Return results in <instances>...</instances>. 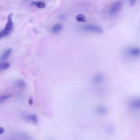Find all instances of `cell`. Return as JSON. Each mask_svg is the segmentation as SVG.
I'll return each instance as SVG.
<instances>
[{"mask_svg": "<svg viewBox=\"0 0 140 140\" xmlns=\"http://www.w3.org/2000/svg\"><path fill=\"white\" fill-rule=\"evenodd\" d=\"M12 13H10L8 15V22L5 28L0 32V38L1 39L8 36L13 30V23L12 19Z\"/></svg>", "mask_w": 140, "mask_h": 140, "instance_id": "obj_1", "label": "cell"}, {"mask_svg": "<svg viewBox=\"0 0 140 140\" xmlns=\"http://www.w3.org/2000/svg\"><path fill=\"white\" fill-rule=\"evenodd\" d=\"M123 4L120 1H117L113 3L109 8L108 13L111 17L116 15L119 13L123 7Z\"/></svg>", "mask_w": 140, "mask_h": 140, "instance_id": "obj_2", "label": "cell"}, {"mask_svg": "<svg viewBox=\"0 0 140 140\" xmlns=\"http://www.w3.org/2000/svg\"><path fill=\"white\" fill-rule=\"evenodd\" d=\"M82 29L84 31L95 32L98 33H102V28L97 25L89 24L85 25L82 27Z\"/></svg>", "mask_w": 140, "mask_h": 140, "instance_id": "obj_3", "label": "cell"}, {"mask_svg": "<svg viewBox=\"0 0 140 140\" xmlns=\"http://www.w3.org/2000/svg\"><path fill=\"white\" fill-rule=\"evenodd\" d=\"M129 105L132 108H140V98L134 99L131 100L129 103Z\"/></svg>", "mask_w": 140, "mask_h": 140, "instance_id": "obj_4", "label": "cell"}, {"mask_svg": "<svg viewBox=\"0 0 140 140\" xmlns=\"http://www.w3.org/2000/svg\"><path fill=\"white\" fill-rule=\"evenodd\" d=\"M130 54L134 56H138L140 55V49L134 48L130 49L129 52Z\"/></svg>", "mask_w": 140, "mask_h": 140, "instance_id": "obj_5", "label": "cell"}, {"mask_svg": "<svg viewBox=\"0 0 140 140\" xmlns=\"http://www.w3.org/2000/svg\"><path fill=\"white\" fill-rule=\"evenodd\" d=\"M97 113L101 116L104 115L107 113V110L105 107L102 106H98L96 109Z\"/></svg>", "mask_w": 140, "mask_h": 140, "instance_id": "obj_6", "label": "cell"}, {"mask_svg": "<svg viewBox=\"0 0 140 140\" xmlns=\"http://www.w3.org/2000/svg\"><path fill=\"white\" fill-rule=\"evenodd\" d=\"M63 28L62 25L58 24L55 25L52 28V30L55 33H58L61 31Z\"/></svg>", "mask_w": 140, "mask_h": 140, "instance_id": "obj_7", "label": "cell"}, {"mask_svg": "<svg viewBox=\"0 0 140 140\" xmlns=\"http://www.w3.org/2000/svg\"><path fill=\"white\" fill-rule=\"evenodd\" d=\"M12 51L11 48H9L3 53L1 57V60H4L6 59L10 56Z\"/></svg>", "mask_w": 140, "mask_h": 140, "instance_id": "obj_8", "label": "cell"}, {"mask_svg": "<svg viewBox=\"0 0 140 140\" xmlns=\"http://www.w3.org/2000/svg\"><path fill=\"white\" fill-rule=\"evenodd\" d=\"M103 80V77L102 75L100 74L97 75L93 77L92 82L93 83L98 84L101 82Z\"/></svg>", "mask_w": 140, "mask_h": 140, "instance_id": "obj_9", "label": "cell"}, {"mask_svg": "<svg viewBox=\"0 0 140 140\" xmlns=\"http://www.w3.org/2000/svg\"><path fill=\"white\" fill-rule=\"evenodd\" d=\"M31 4L32 5H35L39 8H44L46 6L44 2L41 1L34 2H32Z\"/></svg>", "mask_w": 140, "mask_h": 140, "instance_id": "obj_10", "label": "cell"}, {"mask_svg": "<svg viewBox=\"0 0 140 140\" xmlns=\"http://www.w3.org/2000/svg\"><path fill=\"white\" fill-rule=\"evenodd\" d=\"M28 120L31 121L34 123L37 124L38 123V120L36 116L35 115H28L26 117Z\"/></svg>", "mask_w": 140, "mask_h": 140, "instance_id": "obj_11", "label": "cell"}, {"mask_svg": "<svg viewBox=\"0 0 140 140\" xmlns=\"http://www.w3.org/2000/svg\"><path fill=\"white\" fill-rule=\"evenodd\" d=\"M16 84L18 87L21 89L24 88L26 87L25 82L22 80H17L16 82Z\"/></svg>", "mask_w": 140, "mask_h": 140, "instance_id": "obj_12", "label": "cell"}, {"mask_svg": "<svg viewBox=\"0 0 140 140\" xmlns=\"http://www.w3.org/2000/svg\"><path fill=\"white\" fill-rule=\"evenodd\" d=\"M76 19L79 22H85L86 19L85 16L82 14H80L76 17Z\"/></svg>", "mask_w": 140, "mask_h": 140, "instance_id": "obj_13", "label": "cell"}, {"mask_svg": "<svg viewBox=\"0 0 140 140\" xmlns=\"http://www.w3.org/2000/svg\"><path fill=\"white\" fill-rule=\"evenodd\" d=\"M10 66V64L8 63H3L0 65V70H3L8 69Z\"/></svg>", "mask_w": 140, "mask_h": 140, "instance_id": "obj_14", "label": "cell"}, {"mask_svg": "<svg viewBox=\"0 0 140 140\" xmlns=\"http://www.w3.org/2000/svg\"><path fill=\"white\" fill-rule=\"evenodd\" d=\"M11 96V95H6L2 96L0 97V102H1V103L2 102L4 101L5 100L8 99Z\"/></svg>", "mask_w": 140, "mask_h": 140, "instance_id": "obj_15", "label": "cell"}, {"mask_svg": "<svg viewBox=\"0 0 140 140\" xmlns=\"http://www.w3.org/2000/svg\"><path fill=\"white\" fill-rule=\"evenodd\" d=\"M106 131L109 133H112L113 132V129L112 127L108 126L106 128Z\"/></svg>", "mask_w": 140, "mask_h": 140, "instance_id": "obj_16", "label": "cell"}, {"mask_svg": "<svg viewBox=\"0 0 140 140\" xmlns=\"http://www.w3.org/2000/svg\"><path fill=\"white\" fill-rule=\"evenodd\" d=\"M136 2V1H130V4L132 6H134Z\"/></svg>", "mask_w": 140, "mask_h": 140, "instance_id": "obj_17", "label": "cell"}, {"mask_svg": "<svg viewBox=\"0 0 140 140\" xmlns=\"http://www.w3.org/2000/svg\"><path fill=\"white\" fill-rule=\"evenodd\" d=\"M5 129L3 127H1L0 128V133L2 134L4 132Z\"/></svg>", "mask_w": 140, "mask_h": 140, "instance_id": "obj_18", "label": "cell"}, {"mask_svg": "<svg viewBox=\"0 0 140 140\" xmlns=\"http://www.w3.org/2000/svg\"><path fill=\"white\" fill-rule=\"evenodd\" d=\"M33 101L32 99H30L28 100V103L30 105H31L32 103H33Z\"/></svg>", "mask_w": 140, "mask_h": 140, "instance_id": "obj_19", "label": "cell"}, {"mask_svg": "<svg viewBox=\"0 0 140 140\" xmlns=\"http://www.w3.org/2000/svg\"><path fill=\"white\" fill-rule=\"evenodd\" d=\"M64 17V16L63 15H62L60 16V18L61 19H63Z\"/></svg>", "mask_w": 140, "mask_h": 140, "instance_id": "obj_20", "label": "cell"}]
</instances>
